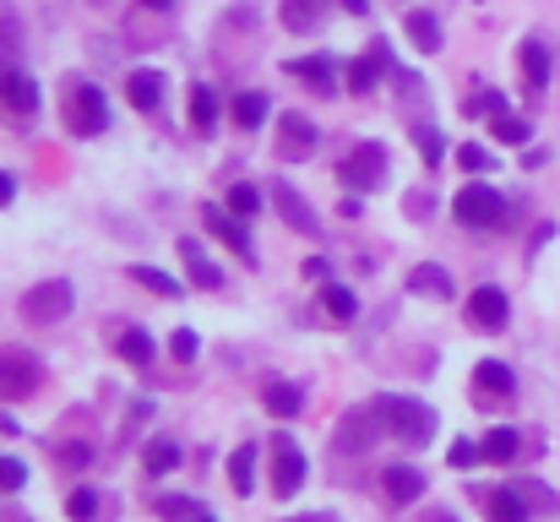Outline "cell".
<instances>
[{
  "instance_id": "cell-1",
  "label": "cell",
  "mask_w": 560,
  "mask_h": 522,
  "mask_svg": "<svg viewBox=\"0 0 560 522\" xmlns=\"http://www.w3.org/2000/svg\"><path fill=\"white\" fill-rule=\"evenodd\" d=\"M381 425H386V436H397L408 446L435 441V408L419 403V397H381Z\"/></svg>"
},
{
  "instance_id": "cell-2",
  "label": "cell",
  "mask_w": 560,
  "mask_h": 522,
  "mask_svg": "<svg viewBox=\"0 0 560 522\" xmlns=\"http://www.w3.org/2000/svg\"><path fill=\"white\" fill-rule=\"evenodd\" d=\"M452 218H457L463 229H501V223H506V196L490 190V185H463V190L452 196Z\"/></svg>"
},
{
  "instance_id": "cell-3",
  "label": "cell",
  "mask_w": 560,
  "mask_h": 522,
  "mask_svg": "<svg viewBox=\"0 0 560 522\" xmlns=\"http://www.w3.org/2000/svg\"><path fill=\"white\" fill-rule=\"evenodd\" d=\"M66 126H71L77 137H98V131H109V98H104V88H93V82H71V93H66Z\"/></svg>"
},
{
  "instance_id": "cell-4",
  "label": "cell",
  "mask_w": 560,
  "mask_h": 522,
  "mask_svg": "<svg viewBox=\"0 0 560 522\" xmlns=\"http://www.w3.org/2000/svg\"><path fill=\"white\" fill-rule=\"evenodd\" d=\"M71 283L66 278H49V283H38V289H27L22 294V322L27 327H49V322H66L71 316Z\"/></svg>"
},
{
  "instance_id": "cell-5",
  "label": "cell",
  "mask_w": 560,
  "mask_h": 522,
  "mask_svg": "<svg viewBox=\"0 0 560 522\" xmlns=\"http://www.w3.org/2000/svg\"><path fill=\"white\" fill-rule=\"evenodd\" d=\"M44 381V364L27 353V348H0V397L16 403V397H33Z\"/></svg>"
},
{
  "instance_id": "cell-6",
  "label": "cell",
  "mask_w": 560,
  "mask_h": 522,
  "mask_svg": "<svg viewBox=\"0 0 560 522\" xmlns=\"http://www.w3.org/2000/svg\"><path fill=\"white\" fill-rule=\"evenodd\" d=\"M300 485H305V457H300V446L289 441V436H272V496H300Z\"/></svg>"
},
{
  "instance_id": "cell-7",
  "label": "cell",
  "mask_w": 560,
  "mask_h": 522,
  "mask_svg": "<svg viewBox=\"0 0 560 522\" xmlns=\"http://www.w3.org/2000/svg\"><path fill=\"white\" fill-rule=\"evenodd\" d=\"M506 322H512V305H506V294H501V289H490V283H485V289H474V294H468V327H474V333H501Z\"/></svg>"
},
{
  "instance_id": "cell-8",
  "label": "cell",
  "mask_w": 560,
  "mask_h": 522,
  "mask_svg": "<svg viewBox=\"0 0 560 522\" xmlns=\"http://www.w3.org/2000/svg\"><path fill=\"white\" fill-rule=\"evenodd\" d=\"M474 397L479 403H506V397H517V375L501 359H479L474 364Z\"/></svg>"
},
{
  "instance_id": "cell-9",
  "label": "cell",
  "mask_w": 560,
  "mask_h": 522,
  "mask_svg": "<svg viewBox=\"0 0 560 522\" xmlns=\"http://www.w3.org/2000/svg\"><path fill=\"white\" fill-rule=\"evenodd\" d=\"M343 185H360V190H371L381 185V174H386V148L381 142H360L354 153H349V164H343Z\"/></svg>"
},
{
  "instance_id": "cell-10",
  "label": "cell",
  "mask_w": 560,
  "mask_h": 522,
  "mask_svg": "<svg viewBox=\"0 0 560 522\" xmlns=\"http://www.w3.org/2000/svg\"><path fill=\"white\" fill-rule=\"evenodd\" d=\"M316 148H322V131H316L305 115H283V120H278V153H283V159H311Z\"/></svg>"
},
{
  "instance_id": "cell-11",
  "label": "cell",
  "mask_w": 560,
  "mask_h": 522,
  "mask_svg": "<svg viewBox=\"0 0 560 522\" xmlns=\"http://www.w3.org/2000/svg\"><path fill=\"white\" fill-rule=\"evenodd\" d=\"M375 425H381V408H354V414H343V425H338V452H371Z\"/></svg>"
},
{
  "instance_id": "cell-12",
  "label": "cell",
  "mask_w": 560,
  "mask_h": 522,
  "mask_svg": "<svg viewBox=\"0 0 560 522\" xmlns=\"http://www.w3.org/2000/svg\"><path fill=\"white\" fill-rule=\"evenodd\" d=\"M272 201H278V212H283V223H289L294 234H316L322 218H316V207H311L294 185H272Z\"/></svg>"
},
{
  "instance_id": "cell-13",
  "label": "cell",
  "mask_w": 560,
  "mask_h": 522,
  "mask_svg": "<svg viewBox=\"0 0 560 522\" xmlns=\"http://www.w3.org/2000/svg\"><path fill=\"white\" fill-rule=\"evenodd\" d=\"M201 218H207V229H212V234H218L240 262H256V245H250V234H245V223H240V218H229L223 207H207Z\"/></svg>"
},
{
  "instance_id": "cell-14",
  "label": "cell",
  "mask_w": 560,
  "mask_h": 522,
  "mask_svg": "<svg viewBox=\"0 0 560 522\" xmlns=\"http://www.w3.org/2000/svg\"><path fill=\"white\" fill-rule=\"evenodd\" d=\"M0 104L11 109V115H33L38 109V88H33V77L27 71H0Z\"/></svg>"
},
{
  "instance_id": "cell-15",
  "label": "cell",
  "mask_w": 560,
  "mask_h": 522,
  "mask_svg": "<svg viewBox=\"0 0 560 522\" xmlns=\"http://www.w3.org/2000/svg\"><path fill=\"white\" fill-rule=\"evenodd\" d=\"M126 98H131V109H137V115H153V109L164 104V77H159V71H131Z\"/></svg>"
},
{
  "instance_id": "cell-16",
  "label": "cell",
  "mask_w": 560,
  "mask_h": 522,
  "mask_svg": "<svg viewBox=\"0 0 560 522\" xmlns=\"http://www.w3.org/2000/svg\"><path fill=\"white\" fill-rule=\"evenodd\" d=\"M381 490H386V496H392L397 507H413V501L424 496V474H419V468H402V463H397V468H386V474H381Z\"/></svg>"
},
{
  "instance_id": "cell-17",
  "label": "cell",
  "mask_w": 560,
  "mask_h": 522,
  "mask_svg": "<svg viewBox=\"0 0 560 522\" xmlns=\"http://www.w3.org/2000/svg\"><path fill=\"white\" fill-rule=\"evenodd\" d=\"M289 77L311 82L316 93H338V88H332V77H338V71H332V60H327V55H305V60H289Z\"/></svg>"
},
{
  "instance_id": "cell-18",
  "label": "cell",
  "mask_w": 560,
  "mask_h": 522,
  "mask_svg": "<svg viewBox=\"0 0 560 522\" xmlns=\"http://www.w3.org/2000/svg\"><path fill=\"white\" fill-rule=\"evenodd\" d=\"M180 262L190 267V283H196V289H223V272L207 262V251H201L196 240H180Z\"/></svg>"
},
{
  "instance_id": "cell-19",
  "label": "cell",
  "mask_w": 560,
  "mask_h": 522,
  "mask_svg": "<svg viewBox=\"0 0 560 522\" xmlns=\"http://www.w3.org/2000/svg\"><path fill=\"white\" fill-rule=\"evenodd\" d=\"M261 403H267V414H278V419H294V414L305 408V392H300L294 381H272V386L261 392Z\"/></svg>"
},
{
  "instance_id": "cell-20",
  "label": "cell",
  "mask_w": 560,
  "mask_h": 522,
  "mask_svg": "<svg viewBox=\"0 0 560 522\" xmlns=\"http://www.w3.org/2000/svg\"><path fill=\"white\" fill-rule=\"evenodd\" d=\"M523 82H528V93H539V88L550 82V49H545L539 38L523 44Z\"/></svg>"
},
{
  "instance_id": "cell-21",
  "label": "cell",
  "mask_w": 560,
  "mask_h": 522,
  "mask_svg": "<svg viewBox=\"0 0 560 522\" xmlns=\"http://www.w3.org/2000/svg\"><path fill=\"white\" fill-rule=\"evenodd\" d=\"M229 485H234V496H250V490H256V446H250V441L234 446V457H229Z\"/></svg>"
},
{
  "instance_id": "cell-22",
  "label": "cell",
  "mask_w": 560,
  "mask_h": 522,
  "mask_svg": "<svg viewBox=\"0 0 560 522\" xmlns=\"http://www.w3.org/2000/svg\"><path fill=\"white\" fill-rule=\"evenodd\" d=\"M485 512L490 522H528V501H523V490H495V496H485Z\"/></svg>"
},
{
  "instance_id": "cell-23",
  "label": "cell",
  "mask_w": 560,
  "mask_h": 522,
  "mask_svg": "<svg viewBox=\"0 0 560 522\" xmlns=\"http://www.w3.org/2000/svg\"><path fill=\"white\" fill-rule=\"evenodd\" d=\"M517 446H523V441H517V430L495 425V430L479 441V457H485V463H512V457H517Z\"/></svg>"
},
{
  "instance_id": "cell-24",
  "label": "cell",
  "mask_w": 560,
  "mask_h": 522,
  "mask_svg": "<svg viewBox=\"0 0 560 522\" xmlns=\"http://www.w3.org/2000/svg\"><path fill=\"white\" fill-rule=\"evenodd\" d=\"M408 289H413V294H441V300H446V294H452V272H446V267H413V272H408Z\"/></svg>"
},
{
  "instance_id": "cell-25",
  "label": "cell",
  "mask_w": 560,
  "mask_h": 522,
  "mask_svg": "<svg viewBox=\"0 0 560 522\" xmlns=\"http://www.w3.org/2000/svg\"><path fill=\"white\" fill-rule=\"evenodd\" d=\"M408 33H413V44H419L424 55L441 49V22H435L430 11H408Z\"/></svg>"
},
{
  "instance_id": "cell-26",
  "label": "cell",
  "mask_w": 560,
  "mask_h": 522,
  "mask_svg": "<svg viewBox=\"0 0 560 522\" xmlns=\"http://www.w3.org/2000/svg\"><path fill=\"white\" fill-rule=\"evenodd\" d=\"M322 305H327L332 322H354V316H360V300H354L343 283H327V289H322Z\"/></svg>"
},
{
  "instance_id": "cell-27",
  "label": "cell",
  "mask_w": 560,
  "mask_h": 522,
  "mask_svg": "<svg viewBox=\"0 0 560 522\" xmlns=\"http://www.w3.org/2000/svg\"><path fill=\"white\" fill-rule=\"evenodd\" d=\"M234 120H240L245 131H261V126H267V98H261V93H240V98H234Z\"/></svg>"
},
{
  "instance_id": "cell-28",
  "label": "cell",
  "mask_w": 560,
  "mask_h": 522,
  "mask_svg": "<svg viewBox=\"0 0 560 522\" xmlns=\"http://www.w3.org/2000/svg\"><path fill=\"white\" fill-rule=\"evenodd\" d=\"M175 468H180V441H153V446H148V474L164 479V474H175Z\"/></svg>"
},
{
  "instance_id": "cell-29",
  "label": "cell",
  "mask_w": 560,
  "mask_h": 522,
  "mask_svg": "<svg viewBox=\"0 0 560 522\" xmlns=\"http://www.w3.org/2000/svg\"><path fill=\"white\" fill-rule=\"evenodd\" d=\"M120 359H126V364H148V359H153V338H148L142 327L120 333Z\"/></svg>"
},
{
  "instance_id": "cell-30",
  "label": "cell",
  "mask_w": 560,
  "mask_h": 522,
  "mask_svg": "<svg viewBox=\"0 0 560 522\" xmlns=\"http://www.w3.org/2000/svg\"><path fill=\"white\" fill-rule=\"evenodd\" d=\"M131 278H137L142 289H153V294H164V300H175V294H180V283H175L170 272H153V267H131Z\"/></svg>"
},
{
  "instance_id": "cell-31",
  "label": "cell",
  "mask_w": 560,
  "mask_h": 522,
  "mask_svg": "<svg viewBox=\"0 0 560 522\" xmlns=\"http://www.w3.org/2000/svg\"><path fill=\"white\" fill-rule=\"evenodd\" d=\"M190 120H196L201 131H212V120H218V98H212L207 88H196V93H190Z\"/></svg>"
},
{
  "instance_id": "cell-32",
  "label": "cell",
  "mask_w": 560,
  "mask_h": 522,
  "mask_svg": "<svg viewBox=\"0 0 560 522\" xmlns=\"http://www.w3.org/2000/svg\"><path fill=\"white\" fill-rule=\"evenodd\" d=\"M495 137L512 142V148H523V142H528V120H517V115H495Z\"/></svg>"
},
{
  "instance_id": "cell-33",
  "label": "cell",
  "mask_w": 560,
  "mask_h": 522,
  "mask_svg": "<svg viewBox=\"0 0 560 522\" xmlns=\"http://www.w3.org/2000/svg\"><path fill=\"white\" fill-rule=\"evenodd\" d=\"M413 137H419V153H424V164L435 170V164L446 159V142H441V131H430V126H419Z\"/></svg>"
},
{
  "instance_id": "cell-34",
  "label": "cell",
  "mask_w": 560,
  "mask_h": 522,
  "mask_svg": "<svg viewBox=\"0 0 560 522\" xmlns=\"http://www.w3.org/2000/svg\"><path fill=\"white\" fill-rule=\"evenodd\" d=\"M256 207H261L256 185H234V190H229V212H234V218H250Z\"/></svg>"
},
{
  "instance_id": "cell-35",
  "label": "cell",
  "mask_w": 560,
  "mask_h": 522,
  "mask_svg": "<svg viewBox=\"0 0 560 522\" xmlns=\"http://www.w3.org/2000/svg\"><path fill=\"white\" fill-rule=\"evenodd\" d=\"M66 512H71V522H93L98 518V496H93V490H77V496L66 501Z\"/></svg>"
},
{
  "instance_id": "cell-36",
  "label": "cell",
  "mask_w": 560,
  "mask_h": 522,
  "mask_svg": "<svg viewBox=\"0 0 560 522\" xmlns=\"http://www.w3.org/2000/svg\"><path fill=\"white\" fill-rule=\"evenodd\" d=\"M283 22L294 27V33H305L316 16H311V0H283Z\"/></svg>"
},
{
  "instance_id": "cell-37",
  "label": "cell",
  "mask_w": 560,
  "mask_h": 522,
  "mask_svg": "<svg viewBox=\"0 0 560 522\" xmlns=\"http://www.w3.org/2000/svg\"><path fill=\"white\" fill-rule=\"evenodd\" d=\"M349 88H354V93H371L375 88V60H354V66H349Z\"/></svg>"
},
{
  "instance_id": "cell-38",
  "label": "cell",
  "mask_w": 560,
  "mask_h": 522,
  "mask_svg": "<svg viewBox=\"0 0 560 522\" xmlns=\"http://www.w3.org/2000/svg\"><path fill=\"white\" fill-rule=\"evenodd\" d=\"M27 485V468L16 457H0V490H22Z\"/></svg>"
},
{
  "instance_id": "cell-39",
  "label": "cell",
  "mask_w": 560,
  "mask_h": 522,
  "mask_svg": "<svg viewBox=\"0 0 560 522\" xmlns=\"http://www.w3.org/2000/svg\"><path fill=\"white\" fill-rule=\"evenodd\" d=\"M457 164H463V170H485V164H490V153L468 142V148H457Z\"/></svg>"
},
{
  "instance_id": "cell-40",
  "label": "cell",
  "mask_w": 560,
  "mask_h": 522,
  "mask_svg": "<svg viewBox=\"0 0 560 522\" xmlns=\"http://www.w3.org/2000/svg\"><path fill=\"white\" fill-rule=\"evenodd\" d=\"M170 348H175V359H196V333H186V327H180V333L170 338Z\"/></svg>"
},
{
  "instance_id": "cell-41",
  "label": "cell",
  "mask_w": 560,
  "mask_h": 522,
  "mask_svg": "<svg viewBox=\"0 0 560 522\" xmlns=\"http://www.w3.org/2000/svg\"><path fill=\"white\" fill-rule=\"evenodd\" d=\"M190 507H196V501H180V496H164V501H159V512H164V518H186Z\"/></svg>"
},
{
  "instance_id": "cell-42",
  "label": "cell",
  "mask_w": 560,
  "mask_h": 522,
  "mask_svg": "<svg viewBox=\"0 0 560 522\" xmlns=\"http://www.w3.org/2000/svg\"><path fill=\"white\" fill-rule=\"evenodd\" d=\"M305 278H311V283H327V278H332V267H327L322 256H311V262H305Z\"/></svg>"
},
{
  "instance_id": "cell-43",
  "label": "cell",
  "mask_w": 560,
  "mask_h": 522,
  "mask_svg": "<svg viewBox=\"0 0 560 522\" xmlns=\"http://www.w3.org/2000/svg\"><path fill=\"white\" fill-rule=\"evenodd\" d=\"M523 501H534V507H545V512L556 507V496H550V490H539V485H523Z\"/></svg>"
},
{
  "instance_id": "cell-44",
  "label": "cell",
  "mask_w": 560,
  "mask_h": 522,
  "mask_svg": "<svg viewBox=\"0 0 560 522\" xmlns=\"http://www.w3.org/2000/svg\"><path fill=\"white\" fill-rule=\"evenodd\" d=\"M474 457H479V446H468V441H457V446H452V463H457V468H468Z\"/></svg>"
},
{
  "instance_id": "cell-45",
  "label": "cell",
  "mask_w": 560,
  "mask_h": 522,
  "mask_svg": "<svg viewBox=\"0 0 560 522\" xmlns=\"http://www.w3.org/2000/svg\"><path fill=\"white\" fill-rule=\"evenodd\" d=\"M11 196H16V179H11V174H0V207H5Z\"/></svg>"
},
{
  "instance_id": "cell-46",
  "label": "cell",
  "mask_w": 560,
  "mask_h": 522,
  "mask_svg": "<svg viewBox=\"0 0 560 522\" xmlns=\"http://www.w3.org/2000/svg\"><path fill=\"white\" fill-rule=\"evenodd\" d=\"M343 11H354V16H365V11H371V0H343Z\"/></svg>"
},
{
  "instance_id": "cell-47",
  "label": "cell",
  "mask_w": 560,
  "mask_h": 522,
  "mask_svg": "<svg viewBox=\"0 0 560 522\" xmlns=\"http://www.w3.org/2000/svg\"><path fill=\"white\" fill-rule=\"evenodd\" d=\"M186 522H212V512H201V507H190V512H186Z\"/></svg>"
},
{
  "instance_id": "cell-48",
  "label": "cell",
  "mask_w": 560,
  "mask_h": 522,
  "mask_svg": "<svg viewBox=\"0 0 560 522\" xmlns=\"http://www.w3.org/2000/svg\"><path fill=\"white\" fill-rule=\"evenodd\" d=\"M142 5H148V11H170L175 0H142Z\"/></svg>"
},
{
  "instance_id": "cell-49",
  "label": "cell",
  "mask_w": 560,
  "mask_h": 522,
  "mask_svg": "<svg viewBox=\"0 0 560 522\" xmlns=\"http://www.w3.org/2000/svg\"><path fill=\"white\" fill-rule=\"evenodd\" d=\"M424 522H457V518H452V512H430Z\"/></svg>"
}]
</instances>
